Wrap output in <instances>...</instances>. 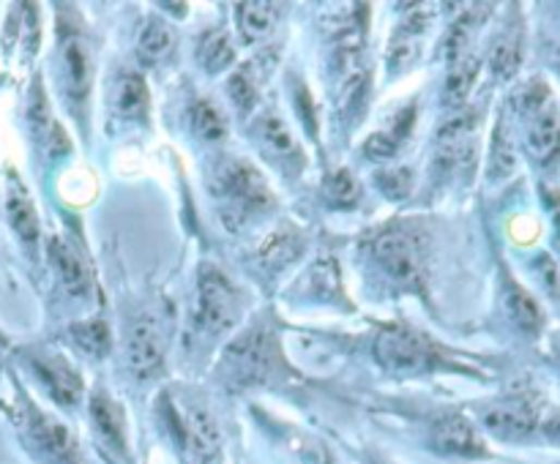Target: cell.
Here are the masks:
<instances>
[{
	"label": "cell",
	"mask_w": 560,
	"mask_h": 464,
	"mask_svg": "<svg viewBox=\"0 0 560 464\" xmlns=\"http://www.w3.org/2000/svg\"><path fill=\"white\" fill-rule=\"evenodd\" d=\"M429 440H433L435 451L449 453V456H487V445H484L482 435H478V429L465 415L449 413L435 420Z\"/></svg>",
	"instance_id": "4fadbf2b"
},
{
	"label": "cell",
	"mask_w": 560,
	"mask_h": 464,
	"mask_svg": "<svg viewBox=\"0 0 560 464\" xmlns=\"http://www.w3.org/2000/svg\"><path fill=\"white\" fill-rule=\"evenodd\" d=\"M478 66H482L478 58L467 56V52L451 61L449 77H446V90H443L446 105L456 107L467 99V94H471L473 83H476V77H478Z\"/></svg>",
	"instance_id": "4316f807"
},
{
	"label": "cell",
	"mask_w": 560,
	"mask_h": 464,
	"mask_svg": "<svg viewBox=\"0 0 560 464\" xmlns=\"http://www.w3.org/2000/svg\"><path fill=\"white\" fill-rule=\"evenodd\" d=\"M50 255L52 262H56L63 288H66L74 298H88L90 290H94L90 288V273L88 268H85V262L77 257V252L69 249L66 244H61V241L56 239L50 244Z\"/></svg>",
	"instance_id": "7402d4cb"
},
{
	"label": "cell",
	"mask_w": 560,
	"mask_h": 464,
	"mask_svg": "<svg viewBox=\"0 0 560 464\" xmlns=\"http://www.w3.org/2000/svg\"><path fill=\"white\" fill-rule=\"evenodd\" d=\"M90 420H94L96 435L107 442L110 451L126 453V418H123L121 404L110 393L96 391L90 396Z\"/></svg>",
	"instance_id": "9a60e30c"
},
{
	"label": "cell",
	"mask_w": 560,
	"mask_h": 464,
	"mask_svg": "<svg viewBox=\"0 0 560 464\" xmlns=\"http://www.w3.org/2000/svg\"><path fill=\"white\" fill-rule=\"evenodd\" d=\"M165 350H167V337L161 331L159 322L154 317H145L137 320L129 331L126 342V361L129 369L139 377H150L154 371L161 369L165 364Z\"/></svg>",
	"instance_id": "30bf717a"
},
{
	"label": "cell",
	"mask_w": 560,
	"mask_h": 464,
	"mask_svg": "<svg viewBox=\"0 0 560 464\" xmlns=\"http://www.w3.org/2000/svg\"><path fill=\"white\" fill-rule=\"evenodd\" d=\"M28 121H31V129H34V134H36V143H41L47 150H50V154H56V156L66 154L69 150L66 132H63V129L58 126L56 118H52L50 105H47V96H45V90H41L39 83L34 85V90H31Z\"/></svg>",
	"instance_id": "2e32d148"
},
{
	"label": "cell",
	"mask_w": 560,
	"mask_h": 464,
	"mask_svg": "<svg viewBox=\"0 0 560 464\" xmlns=\"http://www.w3.org/2000/svg\"><path fill=\"white\" fill-rule=\"evenodd\" d=\"M148 85L137 72L123 74L115 88V110L123 121H143L148 115Z\"/></svg>",
	"instance_id": "603a6c76"
},
{
	"label": "cell",
	"mask_w": 560,
	"mask_h": 464,
	"mask_svg": "<svg viewBox=\"0 0 560 464\" xmlns=\"http://www.w3.org/2000/svg\"><path fill=\"white\" fill-rule=\"evenodd\" d=\"M61 66H63V88L74 110H85L94 85V58H90L88 39L77 30H66L61 41Z\"/></svg>",
	"instance_id": "8992f818"
},
{
	"label": "cell",
	"mask_w": 560,
	"mask_h": 464,
	"mask_svg": "<svg viewBox=\"0 0 560 464\" xmlns=\"http://www.w3.org/2000/svg\"><path fill=\"white\" fill-rule=\"evenodd\" d=\"M482 424L500 440H527L538 426V413L527 399H503L482 413Z\"/></svg>",
	"instance_id": "ba28073f"
},
{
	"label": "cell",
	"mask_w": 560,
	"mask_h": 464,
	"mask_svg": "<svg viewBox=\"0 0 560 464\" xmlns=\"http://www.w3.org/2000/svg\"><path fill=\"white\" fill-rule=\"evenodd\" d=\"M322 194L333 208H353L361 199V186L350 170H337L322 183Z\"/></svg>",
	"instance_id": "4dcf8cb0"
},
{
	"label": "cell",
	"mask_w": 560,
	"mask_h": 464,
	"mask_svg": "<svg viewBox=\"0 0 560 464\" xmlns=\"http://www.w3.org/2000/svg\"><path fill=\"white\" fill-rule=\"evenodd\" d=\"M413 121H416V110L413 107H405V110L397 112L391 118V126H386L384 132H375L364 145V154L372 156V159L386 161L394 159V154L400 150V145L405 143V137L411 134Z\"/></svg>",
	"instance_id": "d6986e66"
},
{
	"label": "cell",
	"mask_w": 560,
	"mask_h": 464,
	"mask_svg": "<svg viewBox=\"0 0 560 464\" xmlns=\"http://www.w3.org/2000/svg\"><path fill=\"white\" fill-rule=\"evenodd\" d=\"M525 148L538 164H552L560 159V115L552 105L527 118Z\"/></svg>",
	"instance_id": "5bb4252c"
},
{
	"label": "cell",
	"mask_w": 560,
	"mask_h": 464,
	"mask_svg": "<svg viewBox=\"0 0 560 464\" xmlns=\"http://www.w3.org/2000/svg\"><path fill=\"white\" fill-rule=\"evenodd\" d=\"M378 364L391 375H427L443 366V355L424 333L405 326H389L375 337L372 347Z\"/></svg>",
	"instance_id": "3957f363"
},
{
	"label": "cell",
	"mask_w": 560,
	"mask_h": 464,
	"mask_svg": "<svg viewBox=\"0 0 560 464\" xmlns=\"http://www.w3.org/2000/svg\"><path fill=\"white\" fill-rule=\"evenodd\" d=\"M31 431H34L36 442H39L58 464H80L77 445H74V437L69 435L66 426L47 418L45 413H34L31 415Z\"/></svg>",
	"instance_id": "e0dca14e"
},
{
	"label": "cell",
	"mask_w": 560,
	"mask_h": 464,
	"mask_svg": "<svg viewBox=\"0 0 560 464\" xmlns=\"http://www.w3.org/2000/svg\"><path fill=\"white\" fill-rule=\"evenodd\" d=\"M555 52H558V58H560V36H558V41H555Z\"/></svg>",
	"instance_id": "d590c367"
},
{
	"label": "cell",
	"mask_w": 560,
	"mask_h": 464,
	"mask_svg": "<svg viewBox=\"0 0 560 464\" xmlns=\"http://www.w3.org/2000/svg\"><path fill=\"white\" fill-rule=\"evenodd\" d=\"M301 252H304V239L288 227V230H279L273 235H268L266 244L260 246V262L268 271H282Z\"/></svg>",
	"instance_id": "cb8c5ba5"
},
{
	"label": "cell",
	"mask_w": 560,
	"mask_h": 464,
	"mask_svg": "<svg viewBox=\"0 0 560 464\" xmlns=\"http://www.w3.org/2000/svg\"><path fill=\"white\" fill-rule=\"evenodd\" d=\"M170 420L175 426L178 440L183 445H190L195 453L214 456L219 451L217 420L200 404H181V407H172L170 404Z\"/></svg>",
	"instance_id": "7c38bea8"
},
{
	"label": "cell",
	"mask_w": 560,
	"mask_h": 464,
	"mask_svg": "<svg viewBox=\"0 0 560 464\" xmlns=\"http://www.w3.org/2000/svg\"><path fill=\"white\" fill-rule=\"evenodd\" d=\"M555 355H558V361H560V339H558V344H555Z\"/></svg>",
	"instance_id": "8d00e7d4"
},
{
	"label": "cell",
	"mask_w": 560,
	"mask_h": 464,
	"mask_svg": "<svg viewBox=\"0 0 560 464\" xmlns=\"http://www.w3.org/2000/svg\"><path fill=\"white\" fill-rule=\"evenodd\" d=\"M522 63V34L516 30H509V34L500 36L492 45V52H489V66H492L495 77L511 80L516 74Z\"/></svg>",
	"instance_id": "f1b7e54d"
},
{
	"label": "cell",
	"mask_w": 560,
	"mask_h": 464,
	"mask_svg": "<svg viewBox=\"0 0 560 464\" xmlns=\"http://www.w3.org/2000/svg\"><path fill=\"white\" fill-rule=\"evenodd\" d=\"M282 9L277 3H239L235 7V20H239V30L246 41H263L277 30Z\"/></svg>",
	"instance_id": "ffe728a7"
},
{
	"label": "cell",
	"mask_w": 560,
	"mask_h": 464,
	"mask_svg": "<svg viewBox=\"0 0 560 464\" xmlns=\"http://www.w3.org/2000/svg\"><path fill=\"white\" fill-rule=\"evenodd\" d=\"M544 435H547L552 442H560V410L547 418V424H544Z\"/></svg>",
	"instance_id": "e575fe53"
},
{
	"label": "cell",
	"mask_w": 560,
	"mask_h": 464,
	"mask_svg": "<svg viewBox=\"0 0 560 464\" xmlns=\"http://www.w3.org/2000/svg\"><path fill=\"white\" fill-rule=\"evenodd\" d=\"M7 216L9 224L14 227V232L25 246H34L39 241V213H36L34 199L28 197V192L20 186V181H12V188H9Z\"/></svg>",
	"instance_id": "44dd1931"
},
{
	"label": "cell",
	"mask_w": 560,
	"mask_h": 464,
	"mask_svg": "<svg viewBox=\"0 0 560 464\" xmlns=\"http://www.w3.org/2000/svg\"><path fill=\"white\" fill-rule=\"evenodd\" d=\"M514 148H511V139L506 137V126L500 123L495 129V139H492V159H489V178H506L511 170H514Z\"/></svg>",
	"instance_id": "1f68e13d"
},
{
	"label": "cell",
	"mask_w": 560,
	"mask_h": 464,
	"mask_svg": "<svg viewBox=\"0 0 560 464\" xmlns=\"http://www.w3.org/2000/svg\"><path fill=\"white\" fill-rule=\"evenodd\" d=\"M31 369L39 377L41 386L47 388L52 399L63 407H74L83 396V377L77 375L72 364L63 355L56 353H39L31 358Z\"/></svg>",
	"instance_id": "8fae6325"
},
{
	"label": "cell",
	"mask_w": 560,
	"mask_h": 464,
	"mask_svg": "<svg viewBox=\"0 0 560 464\" xmlns=\"http://www.w3.org/2000/svg\"><path fill=\"white\" fill-rule=\"evenodd\" d=\"M211 194L217 197L219 216L230 230H239L246 221L260 219L273 208V192L266 178L246 159H224L214 170Z\"/></svg>",
	"instance_id": "6da1fadb"
},
{
	"label": "cell",
	"mask_w": 560,
	"mask_h": 464,
	"mask_svg": "<svg viewBox=\"0 0 560 464\" xmlns=\"http://www.w3.org/2000/svg\"><path fill=\"white\" fill-rule=\"evenodd\" d=\"M241 309H244L241 290L219 268L203 266L197 277L195 326L208 337H219L235 326Z\"/></svg>",
	"instance_id": "277c9868"
},
{
	"label": "cell",
	"mask_w": 560,
	"mask_h": 464,
	"mask_svg": "<svg viewBox=\"0 0 560 464\" xmlns=\"http://www.w3.org/2000/svg\"><path fill=\"white\" fill-rule=\"evenodd\" d=\"M476 126L473 115L451 118L438 134V164L446 172L467 170L476 159Z\"/></svg>",
	"instance_id": "9c48e42d"
},
{
	"label": "cell",
	"mask_w": 560,
	"mask_h": 464,
	"mask_svg": "<svg viewBox=\"0 0 560 464\" xmlns=\"http://www.w3.org/2000/svg\"><path fill=\"white\" fill-rule=\"evenodd\" d=\"M69 333H72V342L77 344V350H83L90 358H105L107 350H110V326H107V320H101V317L74 322Z\"/></svg>",
	"instance_id": "83f0119b"
},
{
	"label": "cell",
	"mask_w": 560,
	"mask_h": 464,
	"mask_svg": "<svg viewBox=\"0 0 560 464\" xmlns=\"http://www.w3.org/2000/svg\"><path fill=\"white\" fill-rule=\"evenodd\" d=\"M277 364V342L268 328L255 326L241 333L222 355V371L235 386H255L273 371Z\"/></svg>",
	"instance_id": "5b68a950"
},
{
	"label": "cell",
	"mask_w": 560,
	"mask_h": 464,
	"mask_svg": "<svg viewBox=\"0 0 560 464\" xmlns=\"http://www.w3.org/2000/svg\"><path fill=\"white\" fill-rule=\"evenodd\" d=\"M192 118H195V132L203 139H208V143H219V139L228 137V118H224V112L214 101H197L195 110H192Z\"/></svg>",
	"instance_id": "f546056e"
},
{
	"label": "cell",
	"mask_w": 560,
	"mask_h": 464,
	"mask_svg": "<svg viewBox=\"0 0 560 464\" xmlns=\"http://www.w3.org/2000/svg\"><path fill=\"white\" fill-rule=\"evenodd\" d=\"M175 47V36L172 28L161 20H148L143 25L137 36V52L145 63H159L161 58L170 56V50Z\"/></svg>",
	"instance_id": "484cf974"
},
{
	"label": "cell",
	"mask_w": 560,
	"mask_h": 464,
	"mask_svg": "<svg viewBox=\"0 0 560 464\" xmlns=\"http://www.w3.org/2000/svg\"><path fill=\"white\" fill-rule=\"evenodd\" d=\"M375 181H378L380 192H384L386 197L402 199L411 194L413 172L407 170V167H386V170H380L378 175H375Z\"/></svg>",
	"instance_id": "d6a6232c"
},
{
	"label": "cell",
	"mask_w": 560,
	"mask_h": 464,
	"mask_svg": "<svg viewBox=\"0 0 560 464\" xmlns=\"http://www.w3.org/2000/svg\"><path fill=\"white\" fill-rule=\"evenodd\" d=\"M0 342H3V339H0Z\"/></svg>",
	"instance_id": "74e56055"
},
{
	"label": "cell",
	"mask_w": 560,
	"mask_h": 464,
	"mask_svg": "<svg viewBox=\"0 0 560 464\" xmlns=\"http://www.w3.org/2000/svg\"><path fill=\"white\" fill-rule=\"evenodd\" d=\"M228 88H230V94H233V101L241 107V110H249V107L255 105L257 85H255V80H252L246 72L233 74V80H230Z\"/></svg>",
	"instance_id": "836d02e7"
},
{
	"label": "cell",
	"mask_w": 560,
	"mask_h": 464,
	"mask_svg": "<svg viewBox=\"0 0 560 464\" xmlns=\"http://www.w3.org/2000/svg\"><path fill=\"white\" fill-rule=\"evenodd\" d=\"M255 137L257 143H260L263 154H266L273 164L282 167L284 172L304 170V150H301L299 139L293 137L288 123L282 121V115H277L273 110L260 112L255 121Z\"/></svg>",
	"instance_id": "52a82bcc"
},
{
	"label": "cell",
	"mask_w": 560,
	"mask_h": 464,
	"mask_svg": "<svg viewBox=\"0 0 560 464\" xmlns=\"http://www.w3.org/2000/svg\"><path fill=\"white\" fill-rule=\"evenodd\" d=\"M197 61L208 74H219L233 66L235 47L224 30H208L197 45Z\"/></svg>",
	"instance_id": "d4e9b609"
},
{
	"label": "cell",
	"mask_w": 560,
	"mask_h": 464,
	"mask_svg": "<svg viewBox=\"0 0 560 464\" xmlns=\"http://www.w3.org/2000/svg\"><path fill=\"white\" fill-rule=\"evenodd\" d=\"M503 306H506V312H509L511 322H514L520 331L531 333V337H536V333L541 331V326H544L541 306H538L536 298H533V295L527 293L522 284H516L514 279H506Z\"/></svg>",
	"instance_id": "ac0fdd59"
},
{
	"label": "cell",
	"mask_w": 560,
	"mask_h": 464,
	"mask_svg": "<svg viewBox=\"0 0 560 464\" xmlns=\"http://www.w3.org/2000/svg\"><path fill=\"white\" fill-rule=\"evenodd\" d=\"M369 257L394 288L418 290L427 277V239L413 224H386L369 241Z\"/></svg>",
	"instance_id": "7a4b0ae2"
}]
</instances>
